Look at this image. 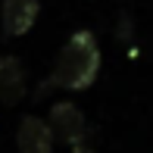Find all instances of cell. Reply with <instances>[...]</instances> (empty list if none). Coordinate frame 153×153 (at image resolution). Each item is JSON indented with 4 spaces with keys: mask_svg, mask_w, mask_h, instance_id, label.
<instances>
[{
    "mask_svg": "<svg viewBox=\"0 0 153 153\" xmlns=\"http://www.w3.org/2000/svg\"><path fill=\"white\" fill-rule=\"evenodd\" d=\"M131 34H134V22H131L128 13H122V16H119V38L122 41H131Z\"/></svg>",
    "mask_w": 153,
    "mask_h": 153,
    "instance_id": "obj_6",
    "label": "cell"
},
{
    "mask_svg": "<svg viewBox=\"0 0 153 153\" xmlns=\"http://www.w3.org/2000/svg\"><path fill=\"white\" fill-rule=\"evenodd\" d=\"M38 0H3L0 10L3 38H22L25 31H31V25L38 22Z\"/></svg>",
    "mask_w": 153,
    "mask_h": 153,
    "instance_id": "obj_3",
    "label": "cell"
},
{
    "mask_svg": "<svg viewBox=\"0 0 153 153\" xmlns=\"http://www.w3.org/2000/svg\"><path fill=\"white\" fill-rule=\"evenodd\" d=\"M16 150L19 153H53V131L38 116H25L16 131Z\"/></svg>",
    "mask_w": 153,
    "mask_h": 153,
    "instance_id": "obj_4",
    "label": "cell"
},
{
    "mask_svg": "<svg viewBox=\"0 0 153 153\" xmlns=\"http://www.w3.org/2000/svg\"><path fill=\"white\" fill-rule=\"evenodd\" d=\"M47 125H50V131H53V141L69 144V147H75V144H81L88 137V119H85V113H81L75 103H69V100H59V103L50 106Z\"/></svg>",
    "mask_w": 153,
    "mask_h": 153,
    "instance_id": "obj_2",
    "label": "cell"
},
{
    "mask_svg": "<svg viewBox=\"0 0 153 153\" xmlns=\"http://www.w3.org/2000/svg\"><path fill=\"white\" fill-rule=\"evenodd\" d=\"M28 91V78L25 69L16 56H0V103L3 106H16Z\"/></svg>",
    "mask_w": 153,
    "mask_h": 153,
    "instance_id": "obj_5",
    "label": "cell"
},
{
    "mask_svg": "<svg viewBox=\"0 0 153 153\" xmlns=\"http://www.w3.org/2000/svg\"><path fill=\"white\" fill-rule=\"evenodd\" d=\"M97 75H100V47H97V38H94V31L78 28L59 47L50 75L44 78V85L38 88L34 97H44L53 88H59V91H85V88L94 85Z\"/></svg>",
    "mask_w": 153,
    "mask_h": 153,
    "instance_id": "obj_1",
    "label": "cell"
},
{
    "mask_svg": "<svg viewBox=\"0 0 153 153\" xmlns=\"http://www.w3.org/2000/svg\"><path fill=\"white\" fill-rule=\"evenodd\" d=\"M72 153H94V147H85V141H81V144H75Z\"/></svg>",
    "mask_w": 153,
    "mask_h": 153,
    "instance_id": "obj_7",
    "label": "cell"
}]
</instances>
